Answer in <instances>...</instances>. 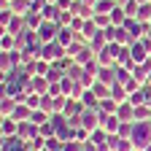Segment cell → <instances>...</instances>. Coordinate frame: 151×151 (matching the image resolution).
Listing matches in <instances>:
<instances>
[{
  "mask_svg": "<svg viewBox=\"0 0 151 151\" xmlns=\"http://www.w3.org/2000/svg\"><path fill=\"white\" fill-rule=\"evenodd\" d=\"M73 14L81 16V19H86V22H89V19H94V8L86 6L84 0H76V3H73Z\"/></svg>",
  "mask_w": 151,
  "mask_h": 151,
  "instance_id": "12",
  "label": "cell"
},
{
  "mask_svg": "<svg viewBox=\"0 0 151 151\" xmlns=\"http://www.w3.org/2000/svg\"><path fill=\"white\" fill-rule=\"evenodd\" d=\"M97 113H100V127L108 132V135H116L119 127H122V119L116 116V113H103V111H97Z\"/></svg>",
  "mask_w": 151,
  "mask_h": 151,
  "instance_id": "4",
  "label": "cell"
},
{
  "mask_svg": "<svg viewBox=\"0 0 151 151\" xmlns=\"http://www.w3.org/2000/svg\"><path fill=\"white\" fill-rule=\"evenodd\" d=\"M105 38H108V43H119V46H129L132 43V38L124 27H116V24H111L105 30Z\"/></svg>",
  "mask_w": 151,
  "mask_h": 151,
  "instance_id": "3",
  "label": "cell"
},
{
  "mask_svg": "<svg viewBox=\"0 0 151 151\" xmlns=\"http://www.w3.org/2000/svg\"><path fill=\"white\" fill-rule=\"evenodd\" d=\"M38 35H41L43 43H51V41H57V35H60V24H57V22H46V19H43V24L38 27Z\"/></svg>",
  "mask_w": 151,
  "mask_h": 151,
  "instance_id": "5",
  "label": "cell"
},
{
  "mask_svg": "<svg viewBox=\"0 0 151 151\" xmlns=\"http://www.w3.org/2000/svg\"><path fill=\"white\" fill-rule=\"evenodd\" d=\"M135 19H138V22H143V24H151V3H143Z\"/></svg>",
  "mask_w": 151,
  "mask_h": 151,
  "instance_id": "32",
  "label": "cell"
},
{
  "mask_svg": "<svg viewBox=\"0 0 151 151\" xmlns=\"http://www.w3.org/2000/svg\"><path fill=\"white\" fill-rule=\"evenodd\" d=\"M60 84H62V92H65V97H70V92H73V86H76V84H78V81H73V78H70V76H65V78H62Z\"/></svg>",
  "mask_w": 151,
  "mask_h": 151,
  "instance_id": "43",
  "label": "cell"
},
{
  "mask_svg": "<svg viewBox=\"0 0 151 151\" xmlns=\"http://www.w3.org/2000/svg\"><path fill=\"white\" fill-rule=\"evenodd\" d=\"M143 151H151V146H146V148H143Z\"/></svg>",
  "mask_w": 151,
  "mask_h": 151,
  "instance_id": "55",
  "label": "cell"
},
{
  "mask_svg": "<svg viewBox=\"0 0 151 151\" xmlns=\"http://www.w3.org/2000/svg\"><path fill=\"white\" fill-rule=\"evenodd\" d=\"M135 122H151V105H138L135 108Z\"/></svg>",
  "mask_w": 151,
  "mask_h": 151,
  "instance_id": "31",
  "label": "cell"
},
{
  "mask_svg": "<svg viewBox=\"0 0 151 151\" xmlns=\"http://www.w3.org/2000/svg\"><path fill=\"white\" fill-rule=\"evenodd\" d=\"M81 127H86L89 132H94V129L100 127V113L92 111V108H86V111L81 113Z\"/></svg>",
  "mask_w": 151,
  "mask_h": 151,
  "instance_id": "8",
  "label": "cell"
},
{
  "mask_svg": "<svg viewBox=\"0 0 151 151\" xmlns=\"http://www.w3.org/2000/svg\"><path fill=\"white\" fill-rule=\"evenodd\" d=\"M62 94H65L62 92V84H51L49 86V97H62Z\"/></svg>",
  "mask_w": 151,
  "mask_h": 151,
  "instance_id": "47",
  "label": "cell"
},
{
  "mask_svg": "<svg viewBox=\"0 0 151 151\" xmlns=\"http://www.w3.org/2000/svg\"><path fill=\"white\" fill-rule=\"evenodd\" d=\"M84 3H86V6H92V8H94V3H97V0H84Z\"/></svg>",
  "mask_w": 151,
  "mask_h": 151,
  "instance_id": "52",
  "label": "cell"
},
{
  "mask_svg": "<svg viewBox=\"0 0 151 151\" xmlns=\"http://www.w3.org/2000/svg\"><path fill=\"white\" fill-rule=\"evenodd\" d=\"M51 119V113L49 111H41V108H38V111H32V116H30V122L32 124H38V127H41V124H46Z\"/></svg>",
  "mask_w": 151,
  "mask_h": 151,
  "instance_id": "28",
  "label": "cell"
},
{
  "mask_svg": "<svg viewBox=\"0 0 151 151\" xmlns=\"http://www.w3.org/2000/svg\"><path fill=\"white\" fill-rule=\"evenodd\" d=\"M81 103H84L86 108H92V111H97V108H100V97L94 94V89H84V97H81Z\"/></svg>",
  "mask_w": 151,
  "mask_h": 151,
  "instance_id": "21",
  "label": "cell"
},
{
  "mask_svg": "<svg viewBox=\"0 0 151 151\" xmlns=\"http://www.w3.org/2000/svg\"><path fill=\"white\" fill-rule=\"evenodd\" d=\"M89 140H92L94 146H100V143H108V132H105L103 127H97V129L92 132V138H89Z\"/></svg>",
  "mask_w": 151,
  "mask_h": 151,
  "instance_id": "33",
  "label": "cell"
},
{
  "mask_svg": "<svg viewBox=\"0 0 151 151\" xmlns=\"http://www.w3.org/2000/svg\"><path fill=\"white\" fill-rule=\"evenodd\" d=\"M16 100L14 97H6V94H3V97H0V116H11V113L16 111Z\"/></svg>",
  "mask_w": 151,
  "mask_h": 151,
  "instance_id": "20",
  "label": "cell"
},
{
  "mask_svg": "<svg viewBox=\"0 0 151 151\" xmlns=\"http://www.w3.org/2000/svg\"><path fill=\"white\" fill-rule=\"evenodd\" d=\"M138 3H140V6H143V3H151V0H138Z\"/></svg>",
  "mask_w": 151,
  "mask_h": 151,
  "instance_id": "53",
  "label": "cell"
},
{
  "mask_svg": "<svg viewBox=\"0 0 151 151\" xmlns=\"http://www.w3.org/2000/svg\"><path fill=\"white\" fill-rule=\"evenodd\" d=\"M41 111H49V113H51V97H49V94H43V103H41Z\"/></svg>",
  "mask_w": 151,
  "mask_h": 151,
  "instance_id": "50",
  "label": "cell"
},
{
  "mask_svg": "<svg viewBox=\"0 0 151 151\" xmlns=\"http://www.w3.org/2000/svg\"><path fill=\"white\" fill-rule=\"evenodd\" d=\"M132 124H135V122H122V127H119L116 135L124 138V140H132Z\"/></svg>",
  "mask_w": 151,
  "mask_h": 151,
  "instance_id": "36",
  "label": "cell"
},
{
  "mask_svg": "<svg viewBox=\"0 0 151 151\" xmlns=\"http://www.w3.org/2000/svg\"><path fill=\"white\" fill-rule=\"evenodd\" d=\"M27 148H30V151H46V138H43V135L32 138V140L27 143Z\"/></svg>",
  "mask_w": 151,
  "mask_h": 151,
  "instance_id": "37",
  "label": "cell"
},
{
  "mask_svg": "<svg viewBox=\"0 0 151 151\" xmlns=\"http://www.w3.org/2000/svg\"><path fill=\"white\" fill-rule=\"evenodd\" d=\"M41 135L43 138H51V135H57V127H54V122L49 119L46 124H41Z\"/></svg>",
  "mask_w": 151,
  "mask_h": 151,
  "instance_id": "42",
  "label": "cell"
},
{
  "mask_svg": "<svg viewBox=\"0 0 151 151\" xmlns=\"http://www.w3.org/2000/svg\"><path fill=\"white\" fill-rule=\"evenodd\" d=\"M89 138H92V132L86 127H76V140H78V143H86Z\"/></svg>",
  "mask_w": 151,
  "mask_h": 151,
  "instance_id": "44",
  "label": "cell"
},
{
  "mask_svg": "<svg viewBox=\"0 0 151 151\" xmlns=\"http://www.w3.org/2000/svg\"><path fill=\"white\" fill-rule=\"evenodd\" d=\"M94 57H97V54L92 51V46H84V51L76 57V65H81V68H84V65H89V62L94 60Z\"/></svg>",
  "mask_w": 151,
  "mask_h": 151,
  "instance_id": "25",
  "label": "cell"
},
{
  "mask_svg": "<svg viewBox=\"0 0 151 151\" xmlns=\"http://www.w3.org/2000/svg\"><path fill=\"white\" fill-rule=\"evenodd\" d=\"M62 151H84V143H78V140H68Z\"/></svg>",
  "mask_w": 151,
  "mask_h": 151,
  "instance_id": "46",
  "label": "cell"
},
{
  "mask_svg": "<svg viewBox=\"0 0 151 151\" xmlns=\"http://www.w3.org/2000/svg\"><path fill=\"white\" fill-rule=\"evenodd\" d=\"M46 148L49 151H62L65 148V140H60L57 135H51V138H46Z\"/></svg>",
  "mask_w": 151,
  "mask_h": 151,
  "instance_id": "38",
  "label": "cell"
},
{
  "mask_svg": "<svg viewBox=\"0 0 151 151\" xmlns=\"http://www.w3.org/2000/svg\"><path fill=\"white\" fill-rule=\"evenodd\" d=\"M19 46V41H16V35H11V32H0V51H14Z\"/></svg>",
  "mask_w": 151,
  "mask_h": 151,
  "instance_id": "15",
  "label": "cell"
},
{
  "mask_svg": "<svg viewBox=\"0 0 151 151\" xmlns=\"http://www.w3.org/2000/svg\"><path fill=\"white\" fill-rule=\"evenodd\" d=\"M146 38H148V41H151V24L146 27Z\"/></svg>",
  "mask_w": 151,
  "mask_h": 151,
  "instance_id": "51",
  "label": "cell"
},
{
  "mask_svg": "<svg viewBox=\"0 0 151 151\" xmlns=\"http://www.w3.org/2000/svg\"><path fill=\"white\" fill-rule=\"evenodd\" d=\"M49 81H46V76H32V81H30V92H38V94H49Z\"/></svg>",
  "mask_w": 151,
  "mask_h": 151,
  "instance_id": "14",
  "label": "cell"
},
{
  "mask_svg": "<svg viewBox=\"0 0 151 151\" xmlns=\"http://www.w3.org/2000/svg\"><path fill=\"white\" fill-rule=\"evenodd\" d=\"M51 70V62H46V60H35V76H46Z\"/></svg>",
  "mask_w": 151,
  "mask_h": 151,
  "instance_id": "40",
  "label": "cell"
},
{
  "mask_svg": "<svg viewBox=\"0 0 151 151\" xmlns=\"http://www.w3.org/2000/svg\"><path fill=\"white\" fill-rule=\"evenodd\" d=\"M3 3H11V0H3Z\"/></svg>",
  "mask_w": 151,
  "mask_h": 151,
  "instance_id": "57",
  "label": "cell"
},
{
  "mask_svg": "<svg viewBox=\"0 0 151 151\" xmlns=\"http://www.w3.org/2000/svg\"><path fill=\"white\" fill-rule=\"evenodd\" d=\"M24 103L30 105V111H38V108H41V103H43V94H38V92H27Z\"/></svg>",
  "mask_w": 151,
  "mask_h": 151,
  "instance_id": "27",
  "label": "cell"
},
{
  "mask_svg": "<svg viewBox=\"0 0 151 151\" xmlns=\"http://www.w3.org/2000/svg\"><path fill=\"white\" fill-rule=\"evenodd\" d=\"M8 6H11V11H14V14H19V16H24V14L30 11V0H11Z\"/></svg>",
  "mask_w": 151,
  "mask_h": 151,
  "instance_id": "26",
  "label": "cell"
},
{
  "mask_svg": "<svg viewBox=\"0 0 151 151\" xmlns=\"http://www.w3.org/2000/svg\"><path fill=\"white\" fill-rule=\"evenodd\" d=\"M68 100L70 97H51V113H65V105H68Z\"/></svg>",
  "mask_w": 151,
  "mask_h": 151,
  "instance_id": "30",
  "label": "cell"
},
{
  "mask_svg": "<svg viewBox=\"0 0 151 151\" xmlns=\"http://www.w3.org/2000/svg\"><path fill=\"white\" fill-rule=\"evenodd\" d=\"M46 8V0H30V11H43Z\"/></svg>",
  "mask_w": 151,
  "mask_h": 151,
  "instance_id": "48",
  "label": "cell"
},
{
  "mask_svg": "<svg viewBox=\"0 0 151 151\" xmlns=\"http://www.w3.org/2000/svg\"><path fill=\"white\" fill-rule=\"evenodd\" d=\"M89 46H92V51H94V54H100V51H103V49L108 46V38H105V30H100L97 35H94L92 41H89Z\"/></svg>",
  "mask_w": 151,
  "mask_h": 151,
  "instance_id": "18",
  "label": "cell"
},
{
  "mask_svg": "<svg viewBox=\"0 0 151 151\" xmlns=\"http://www.w3.org/2000/svg\"><path fill=\"white\" fill-rule=\"evenodd\" d=\"M132 146L138 151L151 146V122H135L132 124Z\"/></svg>",
  "mask_w": 151,
  "mask_h": 151,
  "instance_id": "1",
  "label": "cell"
},
{
  "mask_svg": "<svg viewBox=\"0 0 151 151\" xmlns=\"http://www.w3.org/2000/svg\"><path fill=\"white\" fill-rule=\"evenodd\" d=\"M46 3H57V0H46Z\"/></svg>",
  "mask_w": 151,
  "mask_h": 151,
  "instance_id": "56",
  "label": "cell"
},
{
  "mask_svg": "<svg viewBox=\"0 0 151 151\" xmlns=\"http://www.w3.org/2000/svg\"><path fill=\"white\" fill-rule=\"evenodd\" d=\"M68 54V49L62 46V43H57V41H51V43H43V49H41V60H46V62H57V60H62V57Z\"/></svg>",
  "mask_w": 151,
  "mask_h": 151,
  "instance_id": "2",
  "label": "cell"
},
{
  "mask_svg": "<svg viewBox=\"0 0 151 151\" xmlns=\"http://www.w3.org/2000/svg\"><path fill=\"white\" fill-rule=\"evenodd\" d=\"M146 84H151V73H148V78H146Z\"/></svg>",
  "mask_w": 151,
  "mask_h": 151,
  "instance_id": "54",
  "label": "cell"
},
{
  "mask_svg": "<svg viewBox=\"0 0 151 151\" xmlns=\"http://www.w3.org/2000/svg\"><path fill=\"white\" fill-rule=\"evenodd\" d=\"M132 151H138V148H132Z\"/></svg>",
  "mask_w": 151,
  "mask_h": 151,
  "instance_id": "58",
  "label": "cell"
},
{
  "mask_svg": "<svg viewBox=\"0 0 151 151\" xmlns=\"http://www.w3.org/2000/svg\"><path fill=\"white\" fill-rule=\"evenodd\" d=\"M122 8L127 11V16H138V11H140V3H138V0H127V3H122Z\"/></svg>",
  "mask_w": 151,
  "mask_h": 151,
  "instance_id": "39",
  "label": "cell"
},
{
  "mask_svg": "<svg viewBox=\"0 0 151 151\" xmlns=\"http://www.w3.org/2000/svg\"><path fill=\"white\" fill-rule=\"evenodd\" d=\"M116 6H119L116 0H97V3H94V14H111Z\"/></svg>",
  "mask_w": 151,
  "mask_h": 151,
  "instance_id": "23",
  "label": "cell"
},
{
  "mask_svg": "<svg viewBox=\"0 0 151 151\" xmlns=\"http://www.w3.org/2000/svg\"><path fill=\"white\" fill-rule=\"evenodd\" d=\"M127 19H129V16H127V11H124L122 6H116V8H113V11H111V22H113V24H116V27H122V24L127 22Z\"/></svg>",
  "mask_w": 151,
  "mask_h": 151,
  "instance_id": "24",
  "label": "cell"
},
{
  "mask_svg": "<svg viewBox=\"0 0 151 151\" xmlns=\"http://www.w3.org/2000/svg\"><path fill=\"white\" fill-rule=\"evenodd\" d=\"M19 132V122L11 116H0V138H11Z\"/></svg>",
  "mask_w": 151,
  "mask_h": 151,
  "instance_id": "9",
  "label": "cell"
},
{
  "mask_svg": "<svg viewBox=\"0 0 151 151\" xmlns=\"http://www.w3.org/2000/svg\"><path fill=\"white\" fill-rule=\"evenodd\" d=\"M111 97L116 100V103H127V100H129V92H127L124 84H113V86H111Z\"/></svg>",
  "mask_w": 151,
  "mask_h": 151,
  "instance_id": "19",
  "label": "cell"
},
{
  "mask_svg": "<svg viewBox=\"0 0 151 151\" xmlns=\"http://www.w3.org/2000/svg\"><path fill=\"white\" fill-rule=\"evenodd\" d=\"M97 81H103V84L113 86V84H116V65H113V68H100V73H97Z\"/></svg>",
  "mask_w": 151,
  "mask_h": 151,
  "instance_id": "16",
  "label": "cell"
},
{
  "mask_svg": "<svg viewBox=\"0 0 151 151\" xmlns=\"http://www.w3.org/2000/svg\"><path fill=\"white\" fill-rule=\"evenodd\" d=\"M24 22H27V30H38L43 24V14L41 11H27L24 14Z\"/></svg>",
  "mask_w": 151,
  "mask_h": 151,
  "instance_id": "17",
  "label": "cell"
},
{
  "mask_svg": "<svg viewBox=\"0 0 151 151\" xmlns=\"http://www.w3.org/2000/svg\"><path fill=\"white\" fill-rule=\"evenodd\" d=\"M124 86H127V92H129V94H132V92H138V89H140V86H143V81H138V78H135V76H132V78H129V81H127V84H124Z\"/></svg>",
  "mask_w": 151,
  "mask_h": 151,
  "instance_id": "45",
  "label": "cell"
},
{
  "mask_svg": "<svg viewBox=\"0 0 151 151\" xmlns=\"http://www.w3.org/2000/svg\"><path fill=\"white\" fill-rule=\"evenodd\" d=\"M3 30L19 38V35H22V32L27 30V22H24V16H19V14H14V19H11V22H8V24H6Z\"/></svg>",
  "mask_w": 151,
  "mask_h": 151,
  "instance_id": "10",
  "label": "cell"
},
{
  "mask_svg": "<svg viewBox=\"0 0 151 151\" xmlns=\"http://www.w3.org/2000/svg\"><path fill=\"white\" fill-rule=\"evenodd\" d=\"M16 135L19 138H22V140H32V138H38V135H41V127H38V124H32L30 119L27 122H19V132H16Z\"/></svg>",
  "mask_w": 151,
  "mask_h": 151,
  "instance_id": "7",
  "label": "cell"
},
{
  "mask_svg": "<svg viewBox=\"0 0 151 151\" xmlns=\"http://www.w3.org/2000/svg\"><path fill=\"white\" fill-rule=\"evenodd\" d=\"M116 116H119L122 122H135V105H132L129 100H127V103H119Z\"/></svg>",
  "mask_w": 151,
  "mask_h": 151,
  "instance_id": "11",
  "label": "cell"
},
{
  "mask_svg": "<svg viewBox=\"0 0 151 151\" xmlns=\"http://www.w3.org/2000/svg\"><path fill=\"white\" fill-rule=\"evenodd\" d=\"M97 32H100V27H97V24H94V19H89V22H84V30H81L78 35H81V38H84V41L89 43V41H92V38H94V35H97Z\"/></svg>",
  "mask_w": 151,
  "mask_h": 151,
  "instance_id": "22",
  "label": "cell"
},
{
  "mask_svg": "<svg viewBox=\"0 0 151 151\" xmlns=\"http://www.w3.org/2000/svg\"><path fill=\"white\" fill-rule=\"evenodd\" d=\"M0 151H30V148H27V140L11 135V138H0Z\"/></svg>",
  "mask_w": 151,
  "mask_h": 151,
  "instance_id": "6",
  "label": "cell"
},
{
  "mask_svg": "<svg viewBox=\"0 0 151 151\" xmlns=\"http://www.w3.org/2000/svg\"><path fill=\"white\" fill-rule=\"evenodd\" d=\"M76 38H78V32H76L73 27H60V35H57V43H62L65 49L76 41Z\"/></svg>",
  "mask_w": 151,
  "mask_h": 151,
  "instance_id": "13",
  "label": "cell"
},
{
  "mask_svg": "<svg viewBox=\"0 0 151 151\" xmlns=\"http://www.w3.org/2000/svg\"><path fill=\"white\" fill-rule=\"evenodd\" d=\"M94 24H97L100 30H108L113 22H111V14H94Z\"/></svg>",
  "mask_w": 151,
  "mask_h": 151,
  "instance_id": "34",
  "label": "cell"
},
{
  "mask_svg": "<svg viewBox=\"0 0 151 151\" xmlns=\"http://www.w3.org/2000/svg\"><path fill=\"white\" fill-rule=\"evenodd\" d=\"M92 89H94V94H97L100 100H103V97H111V86H108V84H103V81H94V86H92Z\"/></svg>",
  "mask_w": 151,
  "mask_h": 151,
  "instance_id": "35",
  "label": "cell"
},
{
  "mask_svg": "<svg viewBox=\"0 0 151 151\" xmlns=\"http://www.w3.org/2000/svg\"><path fill=\"white\" fill-rule=\"evenodd\" d=\"M116 108H119V103L113 100V97H103L97 111H103V113H116Z\"/></svg>",
  "mask_w": 151,
  "mask_h": 151,
  "instance_id": "29",
  "label": "cell"
},
{
  "mask_svg": "<svg viewBox=\"0 0 151 151\" xmlns=\"http://www.w3.org/2000/svg\"><path fill=\"white\" fill-rule=\"evenodd\" d=\"M129 103L135 105V108H138V105H146V94H143V89L132 92V94H129Z\"/></svg>",
  "mask_w": 151,
  "mask_h": 151,
  "instance_id": "41",
  "label": "cell"
},
{
  "mask_svg": "<svg viewBox=\"0 0 151 151\" xmlns=\"http://www.w3.org/2000/svg\"><path fill=\"white\" fill-rule=\"evenodd\" d=\"M84 22H86V19H81V16H76V19H73V24H70V27H73L76 32H81V30H84Z\"/></svg>",
  "mask_w": 151,
  "mask_h": 151,
  "instance_id": "49",
  "label": "cell"
},
{
  "mask_svg": "<svg viewBox=\"0 0 151 151\" xmlns=\"http://www.w3.org/2000/svg\"><path fill=\"white\" fill-rule=\"evenodd\" d=\"M73 3H76V0H73Z\"/></svg>",
  "mask_w": 151,
  "mask_h": 151,
  "instance_id": "59",
  "label": "cell"
}]
</instances>
